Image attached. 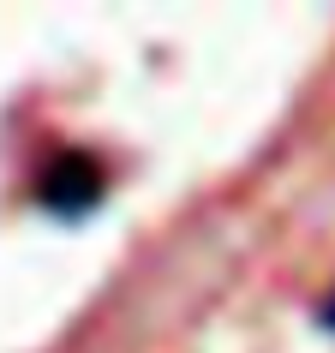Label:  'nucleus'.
<instances>
[{
    "label": "nucleus",
    "mask_w": 335,
    "mask_h": 353,
    "mask_svg": "<svg viewBox=\"0 0 335 353\" xmlns=\"http://www.w3.org/2000/svg\"><path fill=\"white\" fill-rule=\"evenodd\" d=\"M102 198V168L90 156H60L48 174H42V204L60 210V216H78L84 204Z\"/></svg>",
    "instance_id": "nucleus-1"
},
{
    "label": "nucleus",
    "mask_w": 335,
    "mask_h": 353,
    "mask_svg": "<svg viewBox=\"0 0 335 353\" xmlns=\"http://www.w3.org/2000/svg\"><path fill=\"white\" fill-rule=\"evenodd\" d=\"M323 317H329V330H335V299H329V312H323Z\"/></svg>",
    "instance_id": "nucleus-2"
}]
</instances>
